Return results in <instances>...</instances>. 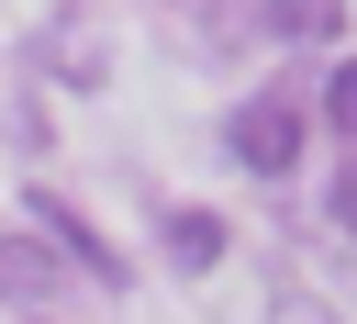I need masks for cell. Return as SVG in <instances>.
<instances>
[{
    "mask_svg": "<svg viewBox=\"0 0 357 324\" xmlns=\"http://www.w3.org/2000/svg\"><path fill=\"white\" fill-rule=\"evenodd\" d=\"M234 156H245L257 179H279V168L301 156V123H290L279 101H245V112H234Z\"/></svg>",
    "mask_w": 357,
    "mask_h": 324,
    "instance_id": "1",
    "label": "cell"
},
{
    "mask_svg": "<svg viewBox=\"0 0 357 324\" xmlns=\"http://www.w3.org/2000/svg\"><path fill=\"white\" fill-rule=\"evenodd\" d=\"M67 279V246L56 235H0V302H45Z\"/></svg>",
    "mask_w": 357,
    "mask_h": 324,
    "instance_id": "2",
    "label": "cell"
},
{
    "mask_svg": "<svg viewBox=\"0 0 357 324\" xmlns=\"http://www.w3.org/2000/svg\"><path fill=\"white\" fill-rule=\"evenodd\" d=\"M335 22H346V0H268V34L279 45H324Z\"/></svg>",
    "mask_w": 357,
    "mask_h": 324,
    "instance_id": "3",
    "label": "cell"
},
{
    "mask_svg": "<svg viewBox=\"0 0 357 324\" xmlns=\"http://www.w3.org/2000/svg\"><path fill=\"white\" fill-rule=\"evenodd\" d=\"M167 257H178V268H212V257H223V223H212V212H167Z\"/></svg>",
    "mask_w": 357,
    "mask_h": 324,
    "instance_id": "4",
    "label": "cell"
},
{
    "mask_svg": "<svg viewBox=\"0 0 357 324\" xmlns=\"http://www.w3.org/2000/svg\"><path fill=\"white\" fill-rule=\"evenodd\" d=\"M324 123H335V134H346V145H357V56H346V67H335V78H324Z\"/></svg>",
    "mask_w": 357,
    "mask_h": 324,
    "instance_id": "5",
    "label": "cell"
},
{
    "mask_svg": "<svg viewBox=\"0 0 357 324\" xmlns=\"http://www.w3.org/2000/svg\"><path fill=\"white\" fill-rule=\"evenodd\" d=\"M268 324H324V302H312V290H279V302H268Z\"/></svg>",
    "mask_w": 357,
    "mask_h": 324,
    "instance_id": "6",
    "label": "cell"
},
{
    "mask_svg": "<svg viewBox=\"0 0 357 324\" xmlns=\"http://www.w3.org/2000/svg\"><path fill=\"white\" fill-rule=\"evenodd\" d=\"M335 223L357 235V156H346V179H335Z\"/></svg>",
    "mask_w": 357,
    "mask_h": 324,
    "instance_id": "7",
    "label": "cell"
}]
</instances>
